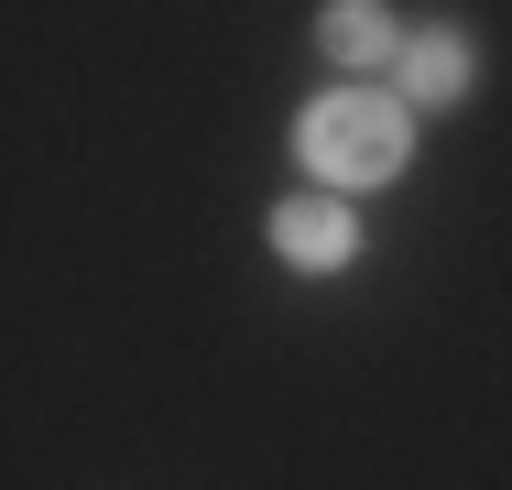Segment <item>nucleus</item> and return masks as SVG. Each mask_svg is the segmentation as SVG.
Listing matches in <instances>:
<instances>
[{
	"label": "nucleus",
	"mask_w": 512,
	"mask_h": 490,
	"mask_svg": "<svg viewBox=\"0 0 512 490\" xmlns=\"http://www.w3.org/2000/svg\"><path fill=\"white\" fill-rule=\"evenodd\" d=\"M469 66H480V55H469V33H458V22H414V44H404V66H393V77H404V109H447V98H469Z\"/></svg>",
	"instance_id": "nucleus-4"
},
{
	"label": "nucleus",
	"mask_w": 512,
	"mask_h": 490,
	"mask_svg": "<svg viewBox=\"0 0 512 490\" xmlns=\"http://www.w3.org/2000/svg\"><path fill=\"white\" fill-rule=\"evenodd\" d=\"M273 251H284L295 273H349V262H360V218H349L327 186L284 196V207H273Z\"/></svg>",
	"instance_id": "nucleus-2"
},
{
	"label": "nucleus",
	"mask_w": 512,
	"mask_h": 490,
	"mask_svg": "<svg viewBox=\"0 0 512 490\" xmlns=\"http://www.w3.org/2000/svg\"><path fill=\"white\" fill-rule=\"evenodd\" d=\"M295 153H306V175L327 196L338 186H393L414 164V109L393 88H327L295 109Z\"/></svg>",
	"instance_id": "nucleus-1"
},
{
	"label": "nucleus",
	"mask_w": 512,
	"mask_h": 490,
	"mask_svg": "<svg viewBox=\"0 0 512 490\" xmlns=\"http://www.w3.org/2000/svg\"><path fill=\"white\" fill-rule=\"evenodd\" d=\"M404 44H414V33L382 11V0H327V11H316V55H327V66H349V77L404 66Z\"/></svg>",
	"instance_id": "nucleus-3"
}]
</instances>
